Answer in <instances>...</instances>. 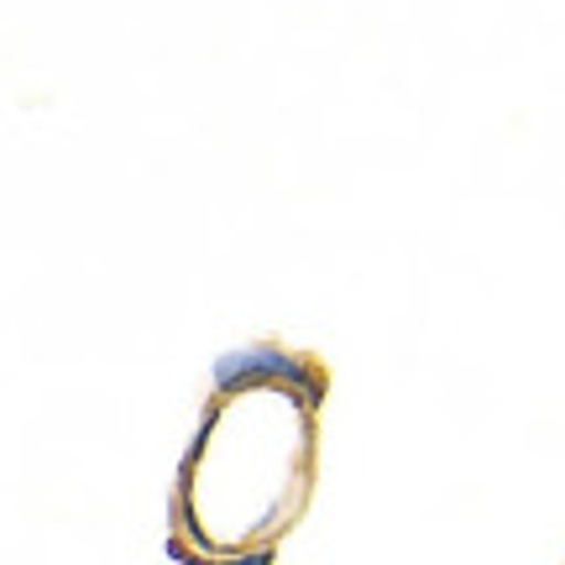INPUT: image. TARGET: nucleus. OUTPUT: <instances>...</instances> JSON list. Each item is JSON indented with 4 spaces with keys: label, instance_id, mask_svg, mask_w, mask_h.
<instances>
[]
</instances>
